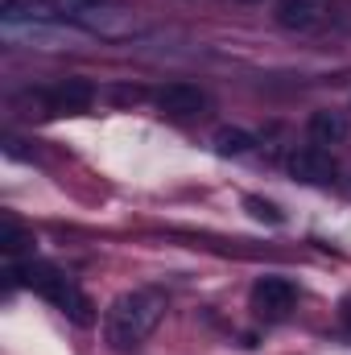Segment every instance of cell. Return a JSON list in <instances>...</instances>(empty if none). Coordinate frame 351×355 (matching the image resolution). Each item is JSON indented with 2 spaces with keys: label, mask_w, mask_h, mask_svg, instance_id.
Returning a JSON list of instances; mask_svg holds the SVG:
<instances>
[{
  "label": "cell",
  "mask_w": 351,
  "mask_h": 355,
  "mask_svg": "<svg viewBox=\"0 0 351 355\" xmlns=\"http://www.w3.org/2000/svg\"><path fill=\"white\" fill-rule=\"evenodd\" d=\"M153 103H157V112H166V116L190 120V116H203L211 99H207V91L194 87V83H166V87L153 95Z\"/></svg>",
  "instance_id": "6"
},
{
  "label": "cell",
  "mask_w": 351,
  "mask_h": 355,
  "mask_svg": "<svg viewBox=\"0 0 351 355\" xmlns=\"http://www.w3.org/2000/svg\"><path fill=\"white\" fill-rule=\"evenodd\" d=\"M33 232H25V227H17V223H4L0 227V248H4V257H8V265H17V261H33Z\"/></svg>",
  "instance_id": "10"
},
{
  "label": "cell",
  "mask_w": 351,
  "mask_h": 355,
  "mask_svg": "<svg viewBox=\"0 0 351 355\" xmlns=\"http://www.w3.org/2000/svg\"><path fill=\"white\" fill-rule=\"evenodd\" d=\"M244 4H257V0H244Z\"/></svg>",
  "instance_id": "13"
},
{
  "label": "cell",
  "mask_w": 351,
  "mask_h": 355,
  "mask_svg": "<svg viewBox=\"0 0 351 355\" xmlns=\"http://www.w3.org/2000/svg\"><path fill=\"white\" fill-rule=\"evenodd\" d=\"M244 207H248V215H252V219H261V223H285L281 207H277V202H268V198H261V194H248V198H244Z\"/></svg>",
  "instance_id": "11"
},
{
  "label": "cell",
  "mask_w": 351,
  "mask_h": 355,
  "mask_svg": "<svg viewBox=\"0 0 351 355\" xmlns=\"http://www.w3.org/2000/svg\"><path fill=\"white\" fill-rule=\"evenodd\" d=\"M25 99L37 103L42 116H67V112H87L91 103H95V87H91L87 79H62V83H54V87H46V91H33Z\"/></svg>",
  "instance_id": "4"
},
{
  "label": "cell",
  "mask_w": 351,
  "mask_h": 355,
  "mask_svg": "<svg viewBox=\"0 0 351 355\" xmlns=\"http://www.w3.org/2000/svg\"><path fill=\"white\" fill-rule=\"evenodd\" d=\"M8 277L17 285H25V289L42 293L50 306H58L75 327H91L95 322V302H91L62 268L46 265V261H17V265H8Z\"/></svg>",
  "instance_id": "2"
},
{
  "label": "cell",
  "mask_w": 351,
  "mask_h": 355,
  "mask_svg": "<svg viewBox=\"0 0 351 355\" xmlns=\"http://www.w3.org/2000/svg\"><path fill=\"white\" fill-rule=\"evenodd\" d=\"M348 132H351L348 112H339V107H314L310 120H306V137L314 145H343Z\"/></svg>",
  "instance_id": "8"
},
{
  "label": "cell",
  "mask_w": 351,
  "mask_h": 355,
  "mask_svg": "<svg viewBox=\"0 0 351 355\" xmlns=\"http://www.w3.org/2000/svg\"><path fill=\"white\" fill-rule=\"evenodd\" d=\"M339 314H343V322H348V327H351V293H348V297H343V302H339Z\"/></svg>",
  "instance_id": "12"
},
{
  "label": "cell",
  "mask_w": 351,
  "mask_h": 355,
  "mask_svg": "<svg viewBox=\"0 0 351 355\" xmlns=\"http://www.w3.org/2000/svg\"><path fill=\"white\" fill-rule=\"evenodd\" d=\"M166 318V297L157 289H128L120 293L108 314H103V339L116 347V352H128V347H141Z\"/></svg>",
  "instance_id": "1"
},
{
  "label": "cell",
  "mask_w": 351,
  "mask_h": 355,
  "mask_svg": "<svg viewBox=\"0 0 351 355\" xmlns=\"http://www.w3.org/2000/svg\"><path fill=\"white\" fill-rule=\"evenodd\" d=\"M248 302H252V310H257L261 318H268V322L289 318V310L298 306V285H293L289 277H261V281L252 285Z\"/></svg>",
  "instance_id": "5"
},
{
  "label": "cell",
  "mask_w": 351,
  "mask_h": 355,
  "mask_svg": "<svg viewBox=\"0 0 351 355\" xmlns=\"http://www.w3.org/2000/svg\"><path fill=\"white\" fill-rule=\"evenodd\" d=\"M211 145H215V153H219V157H244V153H252V149H257V137H252L248 128L223 124V128H215Z\"/></svg>",
  "instance_id": "9"
},
{
  "label": "cell",
  "mask_w": 351,
  "mask_h": 355,
  "mask_svg": "<svg viewBox=\"0 0 351 355\" xmlns=\"http://www.w3.org/2000/svg\"><path fill=\"white\" fill-rule=\"evenodd\" d=\"M285 170L293 182H302V186H331L335 178H339V162H335V153L327 149V145H298L289 157H285Z\"/></svg>",
  "instance_id": "3"
},
{
  "label": "cell",
  "mask_w": 351,
  "mask_h": 355,
  "mask_svg": "<svg viewBox=\"0 0 351 355\" xmlns=\"http://www.w3.org/2000/svg\"><path fill=\"white\" fill-rule=\"evenodd\" d=\"M277 25L289 33H310L327 21V0H277Z\"/></svg>",
  "instance_id": "7"
}]
</instances>
